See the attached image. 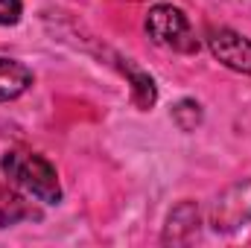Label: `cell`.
Instances as JSON below:
<instances>
[{"label":"cell","instance_id":"6da1fadb","mask_svg":"<svg viewBox=\"0 0 251 248\" xmlns=\"http://www.w3.org/2000/svg\"><path fill=\"white\" fill-rule=\"evenodd\" d=\"M0 170H3V175L12 184L26 190L38 201H47V204H59L62 201L59 173H56V167L47 158L32 155V152H21V149H9L0 158Z\"/></svg>","mask_w":251,"mask_h":248},{"label":"cell","instance_id":"7a4b0ae2","mask_svg":"<svg viewBox=\"0 0 251 248\" xmlns=\"http://www.w3.org/2000/svg\"><path fill=\"white\" fill-rule=\"evenodd\" d=\"M146 32L155 44H161L167 50H176V53H196L199 50L196 32L190 26L187 15L178 6H170V3L152 6L146 15Z\"/></svg>","mask_w":251,"mask_h":248},{"label":"cell","instance_id":"3957f363","mask_svg":"<svg viewBox=\"0 0 251 248\" xmlns=\"http://www.w3.org/2000/svg\"><path fill=\"white\" fill-rule=\"evenodd\" d=\"M251 219V181L228 187L210 210V225L216 231H234Z\"/></svg>","mask_w":251,"mask_h":248},{"label":"cell","instance_id":"277c9868","mask_svg":"<svg viewBox=\"0 0 251 248\" xmlns=\"http://www.w3.org/2000/svg\"><path fill=\"white\" fill-rule=\"evenodd\" d=\"M207 47L210 53L237 73H251V41L243 38L240 32L228 29V26H213L207 32Z\"/></svg>","mask_w":251,"mask_h":248},{"label":"cell","instance_id":"5b68a950","mask_svg":"<svg viewBox=\"0 0 251 248\" xmlns=\"http://www.w3.org/2000/svg\"><path fill=\"white\" fill-rule=\"evenodd\" d=\"M29 219H41V210L32 201H26L18 190L0 184V228H12Z\"/></svg>","mask_w":251,"mask_h":248},{"label":"cell","instance_id":"8992f818","mask_svg":"<svg viewBox=\"0 0 251 248\" xmlns=\"http://www.w3.org/2000/svg\"><path fill=\"white\" fill-rule=\"evenodd\" d=\"M29 85H32V73H29L26 64L0 56V102H9V99L21 97Z\"/></svg>","mask_w":251,"mask_h":248},{"label":"cell","instance_id":"52a82bcc","mask_svg":"<svg viewBox=\"0 0 251 248\" xmlns=\"http://www.w3.org/2000/svg\"><path fill=\"white\" fill-rule=\"evenodd\" d=\"M199 231V210L193 201H181L170 219H167V231H164V240L167 243H187L190 237Z\"/></svg>","mask_w":251,"mask_h":248},{"label":"cell","instance_id":"ba28073f","mask_svg":"<svg viewBox=\"0 0 251 248\" xmlns=\"http://www.w3.org/2000/svg\"><path fill=\"white\" fill-rule=\"evenodd\" d=\"M126 73H128V82H131V99H134V105L140 111H149L155 105V99H158V88H155L152 76L143 73V70H137V67H131V64H126Z\"/></svg>","mask_w":251,"mask_h":248},{"label":"cell","instance_id":"9c48e42d","mask_svg":"<svg viewBox=\"0 0 251 248\" xmlns=\"http://www.w3.org/2000/svg\"><path fill=\"white\" fill-rule=\"evenodd\" d=\"M173 120L178 123L181 131H193L196 125L201 123V105L193 102V99H181V102L173 108Z\"/></svg>","mask_w":251,"mask_h":248},{"label":"cell","instance_id":"30bf717a","mask_svg":"<svg viewBox=\"0 0 251 248\" xmlns=\"http://www.w3.org/2000/svg\"><path fill=\"white\" fill-rule=\"evenodd\" d=\"M21 18V0H0V26H12Z\"/></svg>","mask_w":251,"mask_h":248}]
</instances>
